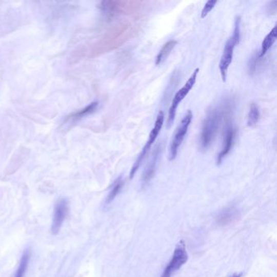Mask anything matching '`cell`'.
<instances>
[{
	"label": "cell",
	"instance_id": "13",
	"mask_svg": "<svg viewBox=\"0 0 277 277\" xmlns=\"http://www.w3.org/2000/svg\"><path fill=\"white\" fill-rule=\"evenodd\" d=\"M176 43H177V42L176 40H170L163 46L162 49L160 50L158 55H157L155 65H161L162 63L166 61L171 51L174 49V47H176Z\"/></svg>",
	"mask_w": 277,
	"mask_h": 277
},
{
	"label": "cell",
	"instance_id": "16",
	"mask_svg": "<svg viewBox=\"0 0 277 277\" xmlns=\"http://www.w3.org/2000/svg\"><path fill=\"white\" fill-rule=\"evenodd\" d=\"M260 110L258 108L256 104H250V111H249V113H248L247 117L248 126H250V127L254 126L258 123L259 120H260Z\"/></svg>",
	"mask_w": 277,
	"mask_h": 277
},
{
	"label": "cell",
	"instance_id": "2",
	"mask_svg": "<svg viewBox=\"0 0 277 277\" xmlns=\"http://www.w3.org/2000/svg\"><path fill=\"white\" fill-rule=\"evenodd\" d=\"M222 116L223 111L221 108H213L207 112L203 121L200 136V148L202 150H207L211 147L221 125Z\"/></svg>",
	"mask_w": 277,
	"mask_h": 277
},
{
	"label": "cell",
	"instance_id": "5",
	"mask_svg": "<svg viewBox=\"0 0 277 277\" xmlns=\"http://www.w3.org/2000/svg\"><path fill=\"white\" fill-rule=\"evenodd\" d=\"M164 122V111H160V112L157 115L156 121L154 123V128L150 132V135H149V139L147 141V143L143 147V150L141 151L140 154L137 157V160L135 161L134 164L131 168L130 174H129V177L130 179H133V176H135V174L137 172V170L140 168L141 164H143V160L147 156L148 154L149 150H150L152 145L154 144V142L156 140L157 137H158L159 133H160V131L162 129L163 125Z\"/></svg>",
	"mask_w": 277,
	"mask_h": 277
},
{
	"label": "cell",
	"instance_id": "12",
	"mask_svg": "<svg viewBox=\"0 0 277 277\" xmlns=\"http://www.w3.org/2000/svg\"><path fill=\"white\" fill-rule=\"evenodd\" d=\"M276 37L277 26H275L262 43L261 51L260 53V58H263L267 54V51H269L270 48L273 46L274 43L276 40Z\"/></svg>",
	"mask_w": 277,
	"mask_h": 277
},
{
	"label": "cell",
	"instance_id": "7",
	"mask_svg": "<svg viewBox=\"0 0 277 277\" xmlns=\"http://www.w3.org/2000/svg\"><path fill=\"white\" fill-rule=\"evenodd\" d=\"M192 120H193V113H192V111L190 110H189L187 111V113L185 115L183 119L181 121L179 126L176 129V133L174 134L173 138H172V142H171V144H170V161H172V160L176 159L180 146L182 145L184 138L186 137L189 125L191 124Z\"/></svg>",
	"mask_w": 277,
	"mask_h": 277
},
{
	"label": "cell",
	"instance_id": "20",
	"mask_svg": "<svg viewBox=\"0 0 277 277\" xmlns=\"http://www.w3.org/2000/svg\"><path fill=\"white\" fill-rule=\"evenodd\" d=\"M217 4L216 0H209L206 3L205 6L203 8V11L201 12V17L205 18L208 15L209 12L212 10L215 4Z\"/></svg>",
	"mask_w": 277,
	"mask_h": 277
},
{
	"label": "cell",
	"instance_id": "19",
	"mask_svg": "<svg viewBox=\"0 0 277 277\" xmlns=\"http://www.w3.org/2000/svg\"><path fill=\"white\" fill-rule=\"evenodd\" d=\"M262 58L260 57V54H254L253 56L250 58L249 64H248V72L250 75H253L255 73L256 70H257L258 66H259V63H260V60Z\"/></svg>",
	"mask_w": 277,
	"mask_h": 277
},
{
	"label": "cell",
	"instance_id": "14",
	"mask_svg": "<svg viewBox=\"0 0 277 277\" xmlns=\"http://www.w3.org/2000/svg\"><path fill=\"white\" fill-rule=\"evenodd\" d=\"M30 259V250H26V251L24 252L23 255H22V260H21L20 262V265H19V267H18V269L17 271H16L15 277L25 276V274H26V271H27L28 265H29Z\"/></svg>",
	"mask_w": 277,
	"mask_h": 277
},
{
	"label": "cell",
	"instance_id": "1",
	"mask_svg": "<svg viewBox=\"0 0 277 277\" xmlns=\"http://www.w3.org/2000/svg\"><path fill=\"white\" fill-rule=\"evenodd\" d=\"M135 27L129 22L120 24L107 33V35L96 46L95 52L104 53L117 48L127 42L134 34Z\"/></svg>",
	"mask_w": 277,
	"mask_h": 277
},
{
	"label": "cell",
	"instance_id": "4",
	"mask_svg": "<svg viewBox=\"0 0 277 277\" xmlns=\"http://www.w3.org/2000/svg\"><path fill=\"white\" fill-rule=\"evenodd\" d=\"M143 5V2L141 1H103L100 8L108 16H114L135 13Z\"/></svg>",
	"mask_w": 277,
	"mask_h": 277
},
{
	"label": "cell",
	"instance_id": "6",
	"mask_svg": "<svg viewBox=\"0 0 277 277\" xmlns=\"http://www.w3.org/2000/svg\"><path fill=\"white\" fill-rule=\"evenodd\" d=\"M199 69H196L193 71L191 76L188 79L186 84L184 85L181 90L176 92V94L174 96L172 100V104L169 108V112H168V127L169 128L171 125L173 124L175 116H176V110H177L178 106L183 101L184 98H186L189 91L192 90L193 86L195 84L196 80H197V73H199Z\"/></svg>",
	"mask_w": 277,
	"mask_h": 277
},
{
	"label": "cell",
	"instance_id": "17",
	"mask_svg": "<svg viewBox=\"0 0 277 277\" xmlns=\"http://www.w3.org/2000/svg\"><path fill=\"white\" fill-rule=\"evenodd\" d=\"M236 211L234 208L226 209L225 211L221 213L218 217V222L221 225H227L228 223L232 222L233 219L236 218Z\"/></svg>",
	"mask_w": 277,
	"mask_h": 277
},
{
	"label": "cell",
	"instance_id": "23",
	"mask_svg": "<svg viewBox=\"0 0 277 277\" xmlns=\"http://www.w3.org/2000/svg\"><path fill=\"white\" fill-rule=\"evenodd\" d=\"M241 276H242V273L235 274V275H232V277H241Z\"/></svg>",
	"mask_w": 277,
	"mask_h": 277
},
{
	"label": "cell",
	"instance_id": "3",
	"mask_svg": "<svg viewBox=\"0 0 277 277\" xmlns=\"http://www.w3.org/2000/svg\"><path fill=\"white\" fill-rule=\"evenodd\" d=\"M241 39V17L236 16L235 20L234 30L232 35L229 37V39L226 42L223 51L222 56H221V62H220V71H221V77L223 82H226L227 73H228V68L232 63V57H233V51L235 47L240 43Z\"/></svg>",
	"mask_w": 277,
	"mask_h": 277
},
{
	"label": "cell",
	"instance_id": "8",
	"mask_svg": "<svg viewBox=\"0 0 277 277\" xmlns=\"http://www.w3.org/2000/svg\"><path fill=\"white\" fill-rule=\"evenodd\" d=\"M188 260V253L186 251V243L183 240L180 241L176 244L172 260H170L169 264L167 266L166 270L171 275L186 264Z\"/></svg>",
	"mask_w": 277,
	"mask_h": 277
},
{
	"label": "cell",
	"instance_id": "21",
	"mask_svg": "<svg viewBox=\"0 0 277 277\" xmlns=\"http://www.w3.org/2000/svg\"><path fill=\"white\" fill-rule=\"evenodd\" d=\"M270 5H271V8H268V11L267 12L269 14H275L277 10V1H273V2L270 3Z\"/></svg>",
	"mask_w": 277,
	"mask_h": 277
},
{
	"label": "cell",
	"instance_id": "11",
	"mask_svg": "<svg viewBox=\"0 0 277 277\" xmlns=\"http://www.w3.org/2000/svg\"><path fill=\"white\" fill-rule=\"evenodd\" d=\"M160 152H161V147L160 146H157L154 153H153L152 158L150 160L149 165L147 166L146 171H145L144 174H143V185L148 184L150 180L152 179L153 176H154V172H155V170H156L157 163H158Z\"/></svg>",
	"mask_w": 277,
	"mask_h": 277
},
{
	"label": "cell",
	"instance_id": "18",
	"mask_svg": "<svg viewBox=\"0 0 277 277\" xmlns=\"http://www.w3.org/2000/svg\"><path fill=\"white\" fill-rule=\"evenodd\" d=\"M98 102H94L92 104H89L86 108H83L81 111L75 112L73 115H72V120H78L81 118L84 117L86 115H90V114L93 113L97 108H98Z\"/></svg>",
	"mask_w": 277,
	"mask_h": 277
},
{
	"label": "cell",
	"instance_id": "15",
	"mask_svg": "<svg viewBox=\"0 0 277 277\" xmlns=\"http://www.w3.org/2000/svg\"><path fill=\"white\" fill-rule=\"evenodd\" d=\"M123 186V179H122L121 176H120V177L117 178L116 181L114 182L113 186L111 187V191H110L109 194H108V197H107V200H106V203L109 204V203H111V202L113 201L114 199H115V197L119 194Z\"/></svg>",
	"mask_w": 277,
	"mask_h": 277
},
{
	"label": "cell",
	"instance_id": "22",
	"mask_svg": "<svg viewBox=\"0 0 277 277\" xmlns=\"http://www.w3.org/2000/svg\"><path fill=\"white\" fill-rule=\"evenodd\" d=\"M161 277H171V274H170L168 271H167L166 270H164Z\"/></svg>",
	"mask_w": 277,
	"mask_h": 277
},
{
	"label": "cell",
	"instance_id": "10",
	"mask_svg": "<svg viewBox=\"0 0 277 277\" xmlns=\"http://www.w3.org/2000/svg\"><path fill=\"white\" fill-rule=\"evenodd\" d=\"M235 136H236V130L231 124L230 121H227L226 127L225 129V135H224V143H223L222 150L217 155V165H221L223 160L228 155V153L232 150V145L234 143Z\"/></svg>",
	"mask_w": 277,
	"mask_h": 277
},
{
	"label": "cell",
	"instance_id": "9",
	"mask_svg": "<svg viewBox=\"0 0 277 277\" xmlns=\"http://www.w3.org/2000/svg\"><path fill=\"white\" fill-rule=\"evenodd\" d=\"M69 212V203L66 199H61L55 203L54 215H53L51 231L54 235H56L61 230L63 223L65 222Z\"/></svg>",
	"mask_w": 277,
	"mask_h": 277
}]
</instances>
